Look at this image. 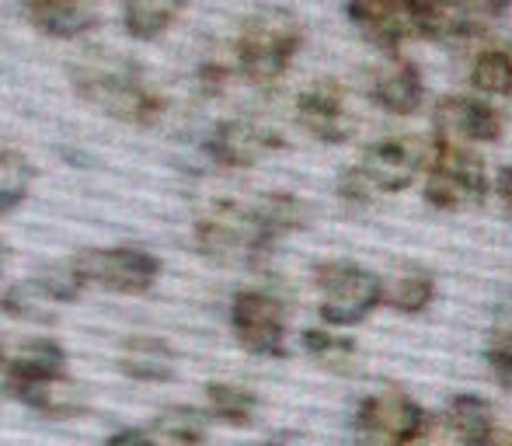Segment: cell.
Segmentation results:
<instances>
[{
  "mask_svg": "<svg viewBox=\"0 0 512 446\" xmlns=\"http://www.w3.org/2000/svg\"><path fill=\"white\" fill-rule=\"evenodd\" d=\"M70 81H74V91L81 98H88L91 105H98L112 119L133 122V126H154L168 109L164 95H157L143 81L133 63L115 53H105V49H88L70 67Z\"/></svg>",
  "mask_w": 512,
  "mask_h": 446,
  "instance_id": "6da1fadb",
  "label": "cell"
},
{
  "mask_svg": "<svg viewBox=\"0 0 512 446\" xmlns=\"http://www.w3.org/2000/svg\"><path fill=\"white\" fill-rule=\"evenodd\" d=\"M300 46H304V25L283 7H262L237 32V67L251 84H276L290 70Z\"/></svg>",
  "mask_w": 512,
  "mask_h": 446,
  "instance_id": "7a4b0ae2",
  "label": "cell"
},
{
  "mask_svg": "<svg viewBox=\"0 0 512 446\" xmlns=\"http://www.w3.org/2000/svg\"><path fill=\"white\" fill-rule=\"evenodd\" d=\"M321 293V318L335 328H352L384 304V279L352 262H321L314 269Z\"/></svg>",
  "mask_w": 512,
  "mask_h": 446,
  "instance_id": "3957f363",
  "label": "cell"
},
{
  "mask_svg": "<svg viewBox=\"0 0 512 446\" xmlns=\"http://www.w3.org/2000/svg\"><path fill=\"white\" fill-rule=\"evenodd\" d=\"M272 237L265 234L262 220H258L255 206H237V203H216L209 206L196 223V248L206 258H258L272 248Z\"/></svg>",
  "mask_w": 512,
  "mask_h": 446,
  "instance_id": "277c9868",
  "label": "cell"
},
{
  "mask_svg": "<svg viewBox=\"0 0 512 446\" xmlns=\"http://www.w3.org/2000/svg\"><path fill=\"white\" fill-rule=\"evenodd\" d=\"M356 440L363 446H415L429 433L432 415L401 391H377L356 412Z\"/></svg>",
  "mask_w": 512,
  "mask_h": 446,
  "instance_id": "5b68a950",
  "label": "cell"
},
{
  "mask_svg": "<svg viewBox=\"0 0 512 446\" xmlns=\"http://www.w3.org/2000/svg\"><path fill=\"white\" fill-rule=\"evenodd\" d=\"M488 192L485 164L467 147L436 140L432 143V161L425 171V199L436 210H464L481 203Z\"/></svg>",
  "mask_w": 512,
  "mask_h": 446,
  "instance_id": "8992f818",
  "label": "cell"
},
{
  "mask_svg": "<svg viewBox=\"0 0 512 446\" xmlns=\"http://www.w3.org/2000/svg\"><path fill=\"white\" fill-rule=\"evenodd\" d=\"M84 286L115 293H147L161 276V262L143 248H84L70 258Z\"/></svg>",
  "mask_w": 512,
  "mask_h": 446,
  "instance_id": "52a82bcc",
  "label": "cell"
},
{
  "mask_svg": "<svg viewBox=\"0 0 512 446\" xmlns=\"http://www.w3.org/2000/svg\"><path fill=\"white\" fill-rule=\"evenodd\" d=\"M432 147L425 136H384L363 150V161L356 164L363 178L377 192H401L415 182L422 171H429Z\"/></svg>",
  "mask_w": 512,
  "mask_h": 446,
  "instance_id": "ba28073f",
  "label": "cell"
},
{
  "mask_svg": "<svg viewBox=\"0 0 512 446\" xmlns=\"http://www.w3.org/2000/svg\"><path fill=\"white\" fill-rule=\"evenodd\" d=\"M237 342L255 356H286V311L262 290H241L230 304Z\"/></svg>",
  "mask_w": 512,
  "mask_h": 446,
  "instance_id": "9c48e42d",
  "label": "cell"
},
{
  "mask_svg": "<svg viewBox=\"0 0 512 446\" xmlns=\"http://www.w3.org/2000/svg\"><path fill=\"white\" fill-rule=\"evenodd\" d=\"M297 122L321 143H342L356 133V115L349 109L345 88L331 77L307 84L297 95Z\"/></svg>",
  "mask_w": 512,
  "mask_h": 446,
  "instance_id": "30bf717a",
  "label": "cell"
},
{
  "mask_svg": "<svg viewBox=\"0 0 512 446\" xmlns=\"http://www.w3.org/2000/svg\"><path fill=\"white\" fill-rule=\"evenodd\" d=\"M436 140L453 147H471V143H495L502 136V115L481 98L450 95L432 112Z\"/></svg>",
  "mask_w": 512,
  "mask_h": 446,
  "instance_id": "8fae6325",
  "label": "cell"
},
{
  "mask_svg": "<svg viewBox=\"0 0 512 446\" xmlns=\"http://www.w3.org/2000/svg\"><path fill=\"white\" fill-rule=\"evenodd\" d=\"M203 147L216 164H223V168H251V164H258L262 157H269L272 150L283 147V136L258 126V122H251V119H230V122H220V126L206 136Z\"/></svg>",
  "mask_w": 512,
  "mask_h": 446,
  "instance_id": "7c38bea8",
  "label": "cell"
},
{
  "mask_svg": "<svg viewBox=\"0 0 512 446\" xmlns=\"http://www.w3.org/2000/svg\"><path fill=\"white\" fill-rule=\"evenodd\" d=\"M345 18L356 25V32L370 46L384 49V53H398L415 35L405 0H345Z\"/></svg>",
  "mask_w": 512,
  "mask_h": 446,
  "instance_id": "4fadbf2b",
  "label": "cell"
},
{
  "mask_svg": "<svg viewBox=\"0 0 512 446\" xmlns=\"http://www.w3.org/2000/svg\"><path fill=\"white\" fill-rule=\"evenodd\" d=\"M21 4H25L28 21L56 39H77L91 32L102 18L98 0H21Z\"/></svg>",
  "mask_w": 512,
  "mask_h": 446,
  "instance_id": "5bb4252c",
  "label": "cell"
},
{
  "mask_svg": "<svg viewBox=\"0 0 512 446\" xmlns=\"http://www.w3.org/2000/svg\"><path fill=\"white\" fill-rule=\"evenodd\" d=\"M370 98L380 109L394 112V115H411L422 109L425 102V88H422V74H418L415 63L398 60L394 56L384 70H377L370 81Z\"/></svg>",
  "mask_w": 512,
  "mask_h": 446,
  "instance_id": "9a60e30c",
  "label": "cell"
},
{
  "mask_svg": "<svg viewBox=\"0 0 512 446\" xmlns=\"http://www.w3.org/2000/svg\"><path fill=\"white\" fill-rule=\"evenodd\" d=\"M14 398L25 401L28 408L49 415V419H74L88 408V398H84V387L77 380H70L67 373H56V377L46 380H32V384L14 387Z\"/></svg>",
  "mask_w": 512,
  "mask_h": 446,
  "instance_id": "2e32d148",
  "label": "cell"
},
{
  "mask_svg": "<svg viewBox=\"0 0 512 446\" xmlns=\"http://www.w3.org/2000/svg\"><path fill=\"white\" fill-rule=\"evenodd\" d=\"M175 366V349L154 335H133L119 349V370L133 380H143V384H164L175 377Z\"/></svg>",
  "mask_w": 512,
  "mask_h": 446,
  "instance_id": "e0dca14e",
  "label": "cell"
},
{
  "mask_svg": "<svg viewBox=\"0 0 512 446\" xmlns=\"http://www.w3.org/2000/svg\"><path fill=\"white\" fill-rule=\"evenodd\" d=\"M415 35L436 42H453L474 32V18L457 4V0H405Z\"/></svg>",
  "mask_w": 512,
  "mask_h": 446,
  "instance_id": "ac0fdd59",
  "label": "cell"
},
{
  "mask_svg": "<svg viewBox=\"0 0 512 446\" xmlns=\"http://www.w3.org/2000/svg\"><path fill=\"white\" fill-rule=\"evenodd\" d=\"M446 426H450L460 446H492L495 408L478 394H457L446 405Z\"/></svg>",
  "mask_w": 512,
  "mask_h": 446,
  "instance_id": "d6986e66",
  "label": "cell"
},
{
  "mask_svg": "<svg viewBox=\"0 0 512 446\" xmlns=\"http://www.w3.org/2000/svg\"><path fill=\"white\" fill-rule=\"evenodd\" d=\"M63 366H67V352H63L53 338H32V342L21 345L11 363H7L4 384H7V391H14V387H21V384H32V380L56 377V373H63Z\"/></svg>",
  "mask_w": 512,
  "mask_h": 446,
  "instance_id": "ffe728a7",
  "label": "cell"
},
{
  "mask_svg": "<svg viewBox=\"0 0 512 446\" xmlns=\"http://www.w3.org/2000/svg\"><path fill=\"white\" fill-rule=\"evenodd\" d=\"M189 7V0H126L122 4V25L133 39H157L161 32H168L182 11Z\"/></svg>",
  "mask_w": 512,
  "mask_h": 446,
  "instance_id": "44dd1931",
  "label": "cell"
},
{
  "mask_svg": "<svg viewBox=\"0 0 512 446\" xmlns=\"http://www.w3.org/2000/svg\"><path fill=\"white\" fill-rule=\"evenodd\" d=\"M432 297H436V279L429 269H418V265H405L391 283H384V304L401 314L425 311Z\"/></svg>",
  "mask_w": 512,
  "mask_h": 446,
  "instance_id": "7402d4cb",
  "label": "cell"
},
{
  "mask_svg": "<svg viewBox=\"0 0 512 446\" xmlns=\"http://www.w3.org/2000/svg\"><path fill=\"white\" fill-rule=\"evenodd\" d=\"M209 436V419L199 408L189 405H171L157 412L154 419V440L168 446H199Z\"/></svg>",
  "mask_w": 512,
  "mask_h": 446,
  "instance_id": "603a6c76",
  "label": "cell"
},
{
  "mask_svg": "<svg viewBox=\"0 0 512 446\" xmlns=\"http://www.w3.org/2000/svg\"><path fill=\"white\" fill-rule=\"evenodd\" d=\"M255 213H258V220H262L265 234H269L272 241L283 237V234H290V230L307 227V220H310V206L297 196H286V192H272V196H265L262 203L255 206Z\"/></svg>",
  "mask_w": 512,
  "mask_h": 446,
  "instance_id": "cb8c5ba5",
  "label": "cell"
},
{
  "mask_svg": "<svg viewBox=\"0 0 512 446\" xmlns=\"http://www.w3.org/2000/svg\"><path fill=\"white\" fill-rule=\"evenodd\" d=\"M206 398H209V412H213L220 422H227V426H251L258 415V398L248 391V387L209 384Z\"/></svg>",
  "mask_w": 512,
  "mask_h": 446,
  "instance_id": "d4e9b609",
  "label": "cell"
},
{
  "mask_svg": "<svg viewBox=\"0 0 512 446\" xmlns=\"http://www.w3.org/2000/svg\"><path fill=\"white\" fill-rule=\"evenodd\" d=\"M49 304H56V300L46 297L35 279H28V283L11 286V290L0 293V311H4L7 318L35 321V325H53L56 321V311H49Z\"/></svg>",
  "mask_w": 512,
  "mask_h": 446,
  "instance_id": "484cf974",
  "label": "cell"
},
{
  "mask_svg": "<svg viewBox=\"0 0 512 446\" xmlns=\"http://www.w3.org/2000/svg\"><path fill=\"white\" fill-rule=\"evenodd\" d=\"M471 84L481 95H512V49H485L471 67Z\"/></svg>",
  "mask_w": 512,
  "mask_h": 446,
  "instance_id": "4316f807",
  "label": "cell"
},
{
  "mask_svg": "<svg viewBox=\"0 0 512 446\" xmlns=\"http://www.w3.org/2000/svg\"><path fill=\"white\" fill-rule=\"evenodd\" d=\"M35 178V168L18 150H0V217L11 213L28 196V185Z\"/></svg>",
  "mask_w": 512,
  "mask_h": 446,
  "instance_id": "83f0119b",
  "label": "cell"
},
{
  "mask_svg": "<svg viewBox=\"0 0 512 446\" xmlns=\"http://www.w3.org/2000/svg\"><path fill=\"white\" fill-rule=\"evenodd\" d=\"M304 349L317 359L321 366L335 373H356V342L342 335H328V332H304Z\"/></svg>",
  "mask_w": 512,
  "mask_h": 446,
  "instance_id": "f1b7e54d",
  "label": "cell"
},
{
  "mask_svg": "<svg viewBox=\"0 0 512 446\" xmlns=\"http://www.w3.org/2000/svg\"><path fill=\"white\" fill-rule=\"evenodd\" d=\"M32 279L42 286V293H46V297L56 300V304H70V300H77V297H81V290H84L81 276H77L70 262L67 265H49V269L35 272Z\"/></svg>",
  "mask_w": 512,
  "mask_h": 446,
  "instance_id": "f546056e",
  "label": "cell"
},
{
  "mask_svg": "<svg viewBox=\"0 0 512 446\" xmlns=\"http://www.w3.org/2000/svg\"><path fill=\"white\" fill-rule=\"evenodd\" d=\"M485 356H488V366H492L495 377L512 387V325L495 328L492 338H488Z\"/></svg>",
  "mask_w": 512,
  "mask_h": 446,
  "instance_id": "4dcf8cb0",
  "label": "cell"
},
{
  "mask_svg": "<svg viewBox=\"0 0 512 446\" xmlns=\"http://www.w3.org/2000/svg\"><path fill=\"white\" fill-rule=\"evenodd\" d=\"M460 7H464L467 14H471L474 21H485V18H499V14H506L512 7V0H457Z\"/></svg>",
  "mask_w": 512,
  "mask_h": 446,
  "instance_id": "1f68e13d",
  "label": "cell"
},
{
  "mask_svg": "<svg viewBox=\"0 0 512 446\" xmlns=\"http://www.w3.org/2000/svg\"><path fill=\"white\" fill-rule=\"evenodd\" d=\"M105 446H161V443H157L154 436L140 433V429H122V433H115Z\"/></svg>",
  "mask_w": 512,
  "mask_h": 446,
  "instance_id": "d6a6232c",
  "label": "cell"
},
{
  "mask_svg": "<svg viewBox=\"0 0 512 446\" xmlns=\"http://www.w3.org/2000/svg\"><path fill=\"white\" fill-rule=\"evenodd\" d=\"M495 189H499V196L506 199V203H512V164L499 171V182H495Z\"/></svg>",
  "mask_w": 512,
  "mask_h": 446,
  "instance_id": "836d02e7",
  "label": "cell"
},
{
  "mask_svg": "<svg viewBox=\"0 0 512 446\" xmlns=\"http://www.w3.org/2000/svg\"><path fill=\"white\" fill-rule=\"evenodd\" d=\"M293 436H276V440H265V443H251V446H290Z\"/></svg>",
  "mask_w": 512,
  "mask_h": 446,
  "instance_id": "e575fe53",
  "label": "cell"
},
{
  "mask_svg": "<svg viewBox=\"0 0 512 446\" xmlns=\"http://www.w3.org/2000/svg\"><path fill=\"white\" fill-rule=\"evenodd\" d=\"M7 255H11V251H7V244L0 241V272H4V265H7Z\"/></svg>",
  "mask_w": 512,
  "mask_h": 446,
  "instance_id": "d590c367",
  "label": "cell"
},
{
  "mask_svg": "<svg viewBox=\"0 0 512 446\" xmlns=\"http://www.w3.org/2000/svg\"><path fill=\"white\" fill-rule=\"evenodd\" d=\"M502 446H512V440H509V443H502Z\"/></svg>",
  "mask_w": 512,
  "mask_h": 446,
  "instance_id": "8d00e7d4",
  "label": "cell"
}]
</instances>
